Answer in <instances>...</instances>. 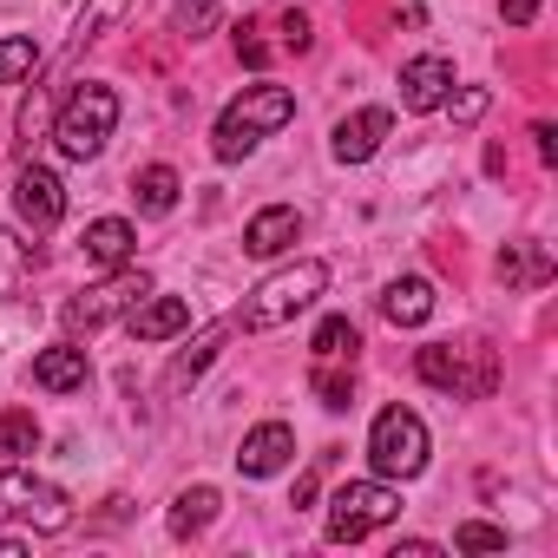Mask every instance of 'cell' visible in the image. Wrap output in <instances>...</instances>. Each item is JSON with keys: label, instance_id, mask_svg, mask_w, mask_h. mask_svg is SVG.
I'll list each match as a JSON object with an SVG mask.
<instances>
[{"label": "cell", "instance_id": "cell-13", "mask_svg": "<svg viewBox=\"0 0 558 558\" xmlns=\"http://www.w3.org/2000/svg\"><path fill=\"white\" fill-rule=\"evenodd\" d=\"M125 329H132V342H171L178 329H191V303L184 296H145L125 310Z\"/></svg>", "mask_w": 558, "mask_h": 558}, {"label": "cell", "instance_id": "cell-3", "mask_svg": "<svg viewBox=\"0 0 558 558\" xmlns=\"http://www.w3.org/2000/svg\"><path fill=\"white\" fill-rule=\"evenodd\" d=\"M112 125H119V93L112 86H99V80H86V86H73V99L60 106V119H53V138H60V151L66 158H99L106 151V138H112Z\"/></svg>", "mask_w": 558, "mask_h": 558}, {"label": "cell", "instance_id": "cell-10", "mask_svg": "<svg viewBox=\"0 0 558 558\" xmlns=\"http://www.w3.org/2000/svg\"><path fill=\"white\" fill-rule=\"evenodd\" d=\"M290 453H296V427H290V421H263V427L243 434V447H236V473H243V480H269V473H283V466H290Z\"/></svg>", "mask_w": 558, "mask_h": 558}, {"label": "cell", "instance_id": "cell-32", "mask_svg": "<svg viewBox=\"0 0 558 558\" xmlns=\"http://www.w3.org/2000/svg\"><path fill=\"white\" fill-rule=\"evenodd\" d=\"M499 14H506V27H532L538 21V0H499Z\"/></svg>", "mask_w": 558, "mask_h": 558}, {"label": "cell", "instance_id": "cell-28", "mask_svg": "<svg viewBox=\"0 0 558 558\" xmlns=\"http://www.w3.org/2000/svg\"><path fill=\"white\" fill-rule=\"evenodd\" d=\"M119 14H125V0H93V8L80 14V34H73V47L99 40V27H106V21H119Z\"/></svg>", "mask_w": 558, "mask_h": 558}, {"label": "cell", "instance_id": "cell-34", "mask_svg": "<svg viewBox=\"0 0 558 558\" xmlns=\"http://www.w3.org/2000/svg\"><path fill=\"white\" fill-rule=\"evenodd\" d=\"M532 138H538V158H545V165H558V132H551V125H545V119H538V125H532Z\"/></svg>", "mask_w": 558, "mask_h": 558}, {"label": "cell", "instance_id": "cell-27", "mask_svg": "<svg viewBox=\"0 0 558 558\" xmlns=\"http://www.w3.org/2000/svg\"><path fill=\"white\" fill-rule=\"evenodd\" d=\"M217 21H223V14H217V8H210V0H184V8H178V14H171V27H178V34H184V40H204V34H210V27H217Z\"/></svg>", "mask_w": 558, "mask_h": 558}, {"label": "cell", "instance_id": "cell-24", "mask_svg": "<svg viewBox=\"0 0 558 558\" xmlns=\"http://www.w3.org/2000/svg\"><path fill=\"white\" fill-rule=\"evenodd\" d=\"M34 447H40V421H34V408H0V453L21 460V453H34Z\"/></svg>", "mask_w": 558, "mask_h": 558}, {"label": "cell", "instance_id": "cell-17", "mask_svg": "<svg viewBox=\"0 0 558 558\" xmlns=\"http://www.w3.org/2000/svg\"><path fill=\"white\" fill-rule=\"evenodd\" d=\"M381 316L395 329H421L434 316V283H427V276H395V283L381 290Z\"/></svg>", "mask_w": 558, "mask_h": 558}, {"label": "cell", "instance_id": "cell-18", "mask_svg": "<svg viewBox=\"0 0 558 558\" xmlns=\"http://www.w3.org/2000/svg\"><path fill=\"white\" fill-rule=\"evenodd\" d=\"M217 512H223V493H217V486H184V493L171 499V538H197Z\"/></svg>", "mask_w": 558, "mask_h": 558}, {"label": "cell", "instance_id": "cell-14", "mask_svg": "<svg viewBox=\"0 0 558 558\" xmlns=\"http://www.w3.org/2000/svg\"><path fill=\"white\" fill-rule=\"evenodd\" d=\"M296 236H303V217H296L290 204H269V210H256V217L243 223V250H250V256H283Z\"/></svg>", "mask_w": 558, "mask_h": 558}, {"label": "cell", "instance_id": "cell-8", "mask_svg": "<svg viewBox=\"0 0 558 558\" xmlns=\"http://www.w3.org/2000/svg\"><path fill=\"white\" fill-rule=\"evenodd\" d=\"M0 519H21L34 532H60V525H73V499L47 480L21 473V466H0Z\"/></svg>", "mask_w": 558, "mask_h": 558}, {"label": "cell", "instance_id": "cell-6", "mask_svg": "<svg viewBox=\"0 0 558 558\" xmlns=\"http://www.w3.org/2000/svg\"><path fill=\"white\" fill-rule=\"evenodd\" d=\"M388 519H401V493L388 480H349L329 499V545H355Z\"/></svg>", "mask_w": 558, "mask_h": 558}, {"label": "cell", "instance_id": "cell-12", "mask_svg": "<svg viewBox=\"0 0 558 558\" xmlns=\"http://www.w3.org/2000/svg\"><path fill=\"white\" fill-rule=\"evenodd\" d=\"M447 93H453V60L421 53V60L401 66V106H408V112H440Z\"/></svg>", "mask_w": 558, "mask_h": 558}, {"label": "cell", "instance_id": "cell-30", "mask_svg": "<svg viewBox=\"0 0 558 558\" xmlns=\"http://www.w3.org/2000/svg\"><path fill=\"white\" fill-rule=\"evenodd\" d=\"M440 106H447V112H453V125H473V119H480V112H486V93H480V86H466V93H460V99H453V93H447V99H440Z\"/></svg>", "mask_w": 558, "mask_h": 558}, {"label": "cell", "instance_id": "cell-16", "mask_svg": "<svg viewBox=\"0 0 558 558\" xmlns=\"http://www.w3.org/2000/svg\"><path fill=\"white\" fill-rule=\"evenodd\" d=\"M86 269H119V263H132V250H138V230L125 223V217H99V223H86Z\"/></svg>", "mask_w": 558, "mask_h": 558}, {"label": "cell", "instance_id": "cell-7", "mask_svg": "<svg viewBox=\"0 0 558 558\" xmlns=\"http://www.w3.org/2000/svg\"><path fill=\"white\" fill-rule=\"evenodd\" d=\"M145 296H151L145 269H125V263H119V269H106V283L80 290V296H73L66 310H60V323H66L73 336H80V329L93 336V329H106L112 316H125V310H132V303H145Z\"/></svg>", "mask_w": 558, "mask_h": 558}, {"label": "cell", "instance_id": "cell-22", "mask_svg": "<svg viewBox=\"0 0 558 558\" xmlns=\"http://www.w3.org/2000/svg\"><path fill=\"white\" fill-rule=\"evenodd\" d=\"M217 349H223V323H217V329H204V336H197V342H191V349H184V355L171 362L165 388H171V395H184V388H191V381H197V375L210 368V355H217Z\"/></svg>", "mask_w": 558, "mask_h": 558}, {"label": "cell", "instance_id": "cell-26", "mask_svg": "<svg viewBox=\"0 0 558 558\" xmlns=\"http://www.w3.org/2000/svg\"><path fill=\"white\" fill-rule=\"evenodd\" d=\"M34 66H40V47H34L27 34H8V40H0V86L34 80Z\"/></svg>", "mask_w": 558, "mask_h": 558}, {"label": "cell", "instance_id": "cell-4", "mask_svg": "<svg viewBox=\"0 0 558 558\" xmlns=\"http://www.w3.org/2000/svg\"><path fill=\"white\" fill-rule=\"evenodd\" d=\"M427 421L414 414V408H381L375 414V427H368V460H375V473L381 480H414V473H427Z\"/></svg>", "mask_w": 558, "mask_h": 558}, {"label": "cell", "instance_id": "cell-29", "mask_svg": "<svg viewBox=\"0 0 558 558\" xmlns=\"http://www.w3.org/2000/svg\"><path fill=\"white\" fill-rule=\"evenodd\" d=\"M453 545H460V551H506V532L473 519V525H460V532H453Z\"/></svg>", "mask_w": 558, "mask_h": 558}, {"label": "cell", "instance_id": "cell-31", "mask_svg": "<svg viewBox=\"0 0 558 558\" xmlns=\"http://www.w3.org/2000/svg\"><path fill=\"white\" fill-rule=\"evenodd\" d=\"M256 34H263V27H250V21L236 27V60H243V66H269V47H263Z\"/></svg>", "mask_w": 558, "mask_h": 558}, {"label": "cell", "instance_id": "cell-19", "mask_svg": "<svg viewBox=\"0 0 558 558\" xmlns=\"http://www.w3.org/2000/svg\"><path fill=\"white\" fill-rule=\"evenodd\" d=\"M34 243L21 236V230H0V303H14L27 283H34Z\"/></svg>", "mask_w": 558, "mask_h": 558}, {"label": "cell", "instance_id": "cell-5", "mask_svg": "<svg viewBox=\"0 0 558 558\" xmlns=\"http://www.w3.org/2000/svg\"><path fill=\"white\" fill-rule=\"evenodd\" d=\"M414 368H421V381H427V388H447V395H466V401H486V395H493V381H499V362H493V349H486V342H466V349L434 342V349H421V355H414Z\"/></svg>", "mask_w": 558, "mask_h": 558}, {"label": "cell", "instance_id": "cell-21", "mask_svg": "<svg viewBox=\"0 0 558 558\" xmlns=\"http://www.w3.org/2000/svg\"><path fill=\"white\" fill-rule=\"evenodd\" d=\"M178 191H184V184H178V171H171V165H145V171L132 178V197H138V210H145V217L178 210Z\"/></svg>", "mask_w": 558, "mask_h": 558}, {"label": "cell", "instance_id": "cell-33", "mask_svg": "<svg viewBox=\"0 0 558 558\" xmlns=\"http://www.w3.org/2000/svg\"><path fill=\"white\" fill-rule=\"evenodd\" d=\"M283 40L303 53V47H310V21H303V14H283Z\"/></svg>", "mask_w": 558, "mask_h": 558}, {"label": "cell", "instance_id": "cell-15", "mask_svg": "<svg viewBox=\"0 0 558 558\" xmlns=\"http://www.w3.org/2000/svg\"><path fill=\"white\" fill-rule=\"evenodd\" d=\"M86 375H93V362H86L80 342H60V349L34 355V388H47V395H73V388H86Z\"/></svg>", "mask_w": 558, "mask_h": 558}, {"label": "cell", "instance_id": "cell-9", "mask_svg": "<svg viewBox=\"0 0 558 558\" xmlns=\"http://www.w3.org/2000/svg\"><path fill=\"white\" fill-rule=\"evenodd\" d=\"M14 217H21L34 236H47V230L66 217V184H60L47 165H21V178H14Z\"/></svg>", "mask_w": 558, "mask_h": 558}, {"label": "cell", "instance_id": "cell-1", "mask_svg": "<svg viewBox=\"0 0 558 558\" xmlns=\"http://www.w3.org/2000/svg\"><path fill=\"white\" fill-rule=\"evenodd\" d=\"M290 119H296V93H290V86H243V93L217 112L210 151H217L223 165H236V158H250L269 132H283Z\"/></svg>", "mask_w": 558, "mask_h": 558}, {"label": "cell", "instance_id": "cell-25", "mask_svg": "<svg viewBox=\"0 0 558 558\" xmlns=\"http://www.w3.org/2000/svg\"><path fill=\"white\" fill-rule=\"evenodd\" d=\"M316 362H355V349H362V336H355V323L349 316H329L323 329H316Z\"/></svg>", "mask_w": 558, "mask_h": 558}, {"label": "cell", "instance_id": "cell-23", "mask_svg": "<svg viewBox=\"0 0 558 558\" xmlns=\"http://www.w3.org/2000/svg\"><path fill=\"white\" fill-rule=\"evenodd\" d=\"M310 388H316V401H323L329 414H342V408L355 401V362H316V368H310Z\"/></svg>", "mask_w": 558, "mask_h": 558}, {"label": "cell", "instance_id": "cell-2", "mask_svg": "<svg viewBox=\"0 0 558 558\" xmlns=\"http://www.w3.org/2000/svg\"><path fill=\"white\" fill-rule=\"evenodd\" d=\"M329 290V263H316V256H303V263H290V269H276V276H263V283L243 296V329L256 336V329H283V323H296L316 296Z\"/></svg>", "mask_w": 558, "mask_h": 558}, {"label": "cell", "instance_id": "cell-11", "mask_svg": "<svg viewBox=\"0 0 558 558\" xmlns=\"http://www.w3.org/2000/svg\"><path fill=\"white\" fill-rule=\"evenodd\" d=\"M388 132H395V112H388V106L349 112V119L336 125V158H342V165H368V158L388 145Z\"/></svg>", "mask_w": 558, "mask_h": 558}, {"label": "cell", "instance_id": "cell-20", "mask_svg": "<svg viewBox=\"0 0 558 558\" xmlns=\"http://www.w3.org/2000/svg\"><path fill=\"white\" fill-rule=\"evenodd\" d=\"M499 276H506V283H519V290H545L551 283V256L538 243H506L499 250Z\"/></svg>", "mask_w": 558, "mask_h": 558}]
</instances>
